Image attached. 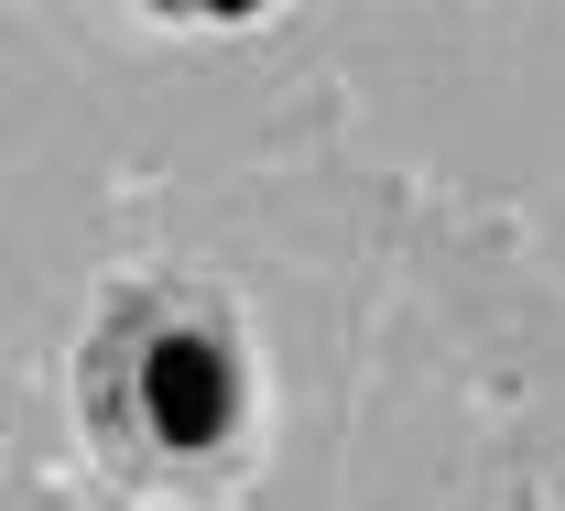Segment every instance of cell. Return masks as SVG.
<instances>
[{"label": "cell", "mask_w": 565, "mask_h": 511, "mask_svg": "<svg viewBox=\"0 0 565 511\" xmlns=\"http://www.w3.org/2000/svg\"><path fill=\"white\" fill-rule=\"evenodd\" d=\"M76 425L131 501L217 511L262 468V360L250 316L196 273H131L76 338Z\"/></svg>", "instance_id": "obj_1"}]
</instances>
